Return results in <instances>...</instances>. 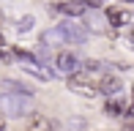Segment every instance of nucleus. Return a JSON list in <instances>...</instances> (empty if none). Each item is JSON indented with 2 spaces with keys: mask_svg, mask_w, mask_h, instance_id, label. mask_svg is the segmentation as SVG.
I'll list each match as a JSON object with an SVG mask.
<instances>
[{
  "mask_svg": "<svg viewBox=\"0 0 134 131\" xmlns=\"http://www.w3.org/2000/svg\"><path fill=\"white\" fill-rule=\"evenodd\" d=\"M0 112L8 117H25L33 112V101L27 93H0Z\"/></svg>",
  "mask_w": 134,
  "mask_h": 131,
  "instance_id": "f257e3e1",
  "label": "nucleus"
},
{
  "mask_svg": "<svg viewBox=\"0 0 134 131\" xmlns=\"http://www.w3.org/2000/svg\"><path fill=\"white\" fill-rule=\"evenodd\" d=\"M66 79H69V87L74 93H80V96H96V93H99V87H96V82L90 79V74H80V71H74V74H69L66 76Z\"/></svg>",
  "mask_w": 134,
  "mask_h": 131,
  "instance_id": "f03ea898",
  "label": "nucleus"
},
{
  "mask_svg": "<svg viewBox=\"0 0 134 131\" xmlns=\"http://www.w3.org/2000/svg\"><path fill=\"white\" fill-rule=\"evenodd\" d=\"M16 55L22 57V63H19V68H25L27 74H33V76H38V79H44V82H49L52 79V71L47 68L44 63H38L36 57H30L27 52H22V49H16Z\"/></svg>",
  "mask_w": 134,
  "mask_h": 131,
  "instance_id": "7ed1b4c3",
  "label": "nucleus"
},
{
  "mask_svg": "<svg viewBox=\"0 0 134 131\" xmlns=\"http://www.w3.org/2000/svg\"><path fill=\"white\" fill-rule=\"evenodd\" d=\"M58 27L66 35V44H82V41L88 38V27H82L80 22H63V25H58Z\"/></svg>",
  "mask_w": 134,
  "mask_h": 131,
  "instance_id": "20e7f679",
  "label": "nucleus"
},
{
  "mask_svg": "<svg viewBox=\"0 0 134 131\" xmlns=\"http://www.w3.org/2000/svg\"><path fill=\"white\" fill-rule=\"evenodd\" d=\"M77 68H80V60H77L71 52H60V55L55 57V74L69 76V74H74Z\"/></svg>",
  "mask_w": 134,
  "mask_h": 131,
  "instance_id": "39448f33",
  "label": "nucleus"
},
{
  "mask_svg": "<svg viewBox=\"0 0 134 131\" xmlns=\"http://www.w3.org/2000/svg\"><path fill=\"white\" fill-rule=\"evenodd\" d=\"M96 87H99V93H104V96H109V98H112V96H118V93H120V87H123V85H120V79H118V76L107 74L104 79L96 85Z\"/></svg>",
  "mask_w": 134,
  "mask_h": 131,
  "instance_id": "423d86ee",
  "label": "nucleus"
},
{
  "mask_svg": "<svg viewBox=\"0 0 134 131\" xmlns=\"http://www.w3.org/2000/svg\"><path fill=\"white\" fill-rule=\"evenodd\" d=\"M58 11H63V14H69V16H82L85 11H88V5H85L82 0H60Z\"/></svg>",
  "mask_w": 134,
  "mask_h": 131,
  "instance_id": "0eeeda50",
  "label": "nucleus"
},
{
  "mask_svg": "<svg viewBox=\"0 0 134 131\" xmlns=\"http://www.w3.org/2000/svg\"><path fill=\"white\" fill-rule=\"evenodd\" d=\"M41 44L44 46H60V44H66V35L60 27H49V30L41 33Z\"/></svg>",
  "mask_w": 134,
  "mask_h": 131,
  "instance_id": "6e6552de",
  "label": "nucleus"
},
{
  "mask_svg": "<svg viewBox=\"0 0 134 131\" xmlns=\"http://www.w3.org/2000/svg\"><path fill=\"white\" fill-rule=\"evenodd\" d=\"M107 19H109V25L112 27H123V25H129V11H123V8H109L107 11Z\"/></svg>",
  "mask_w": 134,
  "mask_h": 131,
  "instance_id": "1a4fd4ad",
  "label": "nucleus"
},
{
  "mask_svg": "<svg viewBox=\"0 0 134 131\" xmlns=\"http://www.w3.org/2000/svg\"><path fill=\"white\" fill-rule=\"evenodd\" d=\"M27 131H52V123L47 120L44 115H33V120H30Z\"/></svg>",
  "mask_w": 134,
  "mask_h": 131,
  "instance_id": "9d476101",
  "label": "nucleus"
},
{
  "mask_svg": "<svg viewBox=\"0 0 134 131\" xmlns=\"http://www.w3.org/2000/svg\"><path fill=\"white\" fill-rule=\"evenodd\" d=\"M123 109H126V106L120 104V101H115V98H109L107 104H104V115H109V117H118V115H123Z\"/></svg>",
  "mask_w": 134,
  "mask_h": 131,
  "instance_id": "9b49d317",
  "label": "nucleus"
},
{
  "mask_svg": "<svg viewBox=\"0 0 134 131\" xmlns=\"http://www.w3.org/2000/svg\"><path fill=\"white\" fill-rule=\"evenodd\" d=\"M3 87H5V93H27V96H30L27 87L19 85V82H14V79H3Z\"/></svg>",
  "mask_w": 134,
  "mask_h": 131,
  "instance_id": "f8f14e48",
  "label": "nucleus"
},
{
  "mask_svg": "<svg viewBox=\"0 0 134 131\" xmlns=\"http://www.w3.org/2000/svg\"><path fill=\"white\" fill-rule=\"evenodd\" d=\"M33 22H36V19H33L30 14H27V16H22V19L16 22V30H19V33H27V30H33Z\"/></svg>",
  "mask_w": 134,
  "mask_h": 131,
  "instance_id": "ddd939ff",
  "label": "nucleus"
},
{
  "mask_svg": "<svg viewBox=\"0 0 134 131\" xmlns=\"http://www.w3.org/2000/svg\"><path fill=\"white\" fill-rule=\"evenodd\" d=\"M101 63L99 60H85V74H90V71H99Z\"/></svg>",
  "mask_w": 134,
  "mask_h": 131,
  "instance_id": "4468645a",
  "label": "nucleus"
},
{
  "mask_svg": "<svg viewBox=\"0 0 134 131\" xmlns=\"http://www.w3.org/2000/svg\"><path fill=\"white\" fill-rule=\"evenodd\" d=\"M85 126V120H80V117H74V120H69V128H74V131H80Z\"/></svg>",
  "mask_w": 134,
  "mask_h": 131,
  "instance_id": "2eb2a0df",
  "label": "nucleus"
},
{
  "mask_svg": "<svg viewBox=\"0 0 134 131\" xmlns=\"http://www.w3.org/2000/svg\"><path fill=\"white\" fill-rule=\"evenodd\" d=\"M82 3H85V5H93V8H99V5L104 3V0H82Z\"/></svg>",
  "mask_w": 134,
  "mask_h": 131,
  "instance_id": "dca6fc26",
  "label": "nucleus"
},
{
  "mask_svg": "<svg viewBox=\"0 0 134 131\" xmlns=\"http://www.w3.org/2000/svg\"><path fill=\"white\" fill-rule=\"evenodd\" d=\"M0 131H8V128H5V123H3V120H0Z\"/></svg>",
  "mask_w": 134,
  "mask_h": 131,
  "instance_id": "f3484780",
  "label": "nucleus"
},
{
  "mask_svg": "<svg viewBox=\"0 0 134 131\" xmlns=\"http://www.w3.org/2000/svg\"><path fill=\"white\" fill-rule=\"evenodd\" d=\"M0 46H5V41H3V33H0Z\"/></svg>",
  "mask_w": 134,
  "mask_h": 131,
  "instance_id": "a211bd4d",
  "label": "nucleus"
}]
</instances>
